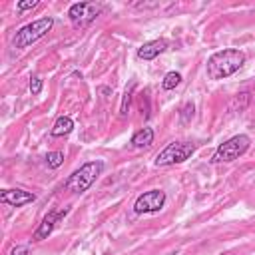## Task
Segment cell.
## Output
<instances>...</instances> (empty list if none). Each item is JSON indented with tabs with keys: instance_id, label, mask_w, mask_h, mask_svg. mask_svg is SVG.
I'll use <instances>...</instances> for the list:
<instances>
[{
	"instance_id": "obj_7",
	"label": "cell",
	"mask_w": 255,
	"mask_h": 255,
	"mask_svg": "<svg viewBox=\"0 0 255 255\" xmlns=\"http://www.w3.org/2000/svg\"><path fill=\"white\" fill-rule=\"evenodd\" d=\"M165 203V191L161 189H149L143 191L135 203H133V211L135 213H157Z\"/></svg>"
},
{
	"instance_id": "obj_18",
	"label": "cell",
	"mask_w": 255,
	"mask_h": 255,
	"mask_svg": "<svg viewBox=\"0 0 255 255\" xmlns=\"http://www.w3.org/2000/svg\"><path fill=\"white\" fill-rule=\"evenodd\" d=\"M34 6H38V2H36V0H30V2H18V10H20V12L30 10V8H34Z\"/></svg>"
},
{
	"instance_id": "obj_1",
	"label": "cell",
	"mask_w": 255,
	"mask_h": 255,
	"mask_svg": "<svg viewBox=\"0 0 255 255\" xmlns=\"http://www.w3.org/2000/svg\"><path fill=\"white\" fill-rule=\"evenodd\" d=\"M245 64V54L237 48H223L209 56L205 72L209 80H225Z\"/></svg>"
},
{
	"instance_id": "obj_16",
	"label": "cell",
	"mask_w": 255,
	"mask_h": 255,
	"mask_svg": "<svg viewBox=\"0 0 255 255\" xmlns=\"http://www.w3.org/2000/svg\"><path fill=\"white\" fill-rule=\"evenodd\" d=\"M131 92H133V86H131V88H129V92H126V96H124V102H122V110H120L122 118H126V116H128V108H129V98H131Z\"/></svg>"
},
{
	"instance_id": "obj_15",
	"label": "cell",
	"mask_w": 255,
	"mask_h": 255,
	"mask_svg": "<svg viewBox=\"0 0 255 255\" xmlns=\"http://www.w3.org/2000/svg\"><path fill=\"white\" fill-rule=\"evenodd\" d=\"M193 114H195V108H193L191 102H187V104L179 110V122H181V124H189V122L193 120Z\"/></svg>"
},
{
	"instance_id": "obj_14",
	"label": "cell",
	"mask_w": 255,
	"mask_h": 255,
	"mask_svg": "<svg viewBox=\"0 0 255 255\" xmlns=\"http://www.w3.org/2000/svg\"><path fill=\"white\" fill-rule=\"evenodd\" d=\"M44 159H46V165H48V167L56 169V167H60V165L64 163V153H62V151H48Z\"/></svg>"
},
{
	"instance_id": "obj_4",
	"label": "cell",
	"mask_w": 255,
	"mask_h": 255,
	"mask_svg": "<svg viewBox=\"0 0 255 255\" xmlns=\"http://www.w3.org/2000/svg\"><path fill=\"white\" fill-rule=\"evenodd\" d=\"M249 145H251L249 135H245V133L233 135V137H229L227 141H223V143L215 149L211 161H213V163H229V161H235V159H239V157L249 149Z\"/></svg>"
},
{
	"instance_id": "obj_9",
	"label": "cell",
	"mask_w": 255,
	"mask_h": 255,
	"mask_svg": "<svg viewBox=\"0 0 255 255\" xmlns=\"http://www.w3.org/2000/svg\"><path fill=\"white\" fill-rule=\"evenodd\" d=\"M0 199L2 203H8L12 207H22L26 203H32L36 199V195L32 191H26V189H2L0 193Z\"/></svg>"
},
{
	"instance_id": "obj_11",
	"label": "cell",
	"mask_w": 255,
	"mask_h": 255,
	"mask_svg": "<svg viewBox=\"0 0 255 255\" xmlns=\"http://www.w3.org/2000/svg\"><path fill=\"white\" fill-rule=\"evenodd\" d=\"M72 129H74V122H72V118H70V116H60V118L54 122L50 133H52L54 137H60V135H68Z\"/></svg>"
},
{
	"instance_id": "obj_5",
	"label": "cell",
	"mask_w": 255,
	"mask_h": 255,
	"mask_svg": "<svg viewBox=\"0 0 255 255\" xmlns=\"http://www.w3.org/2000/svg\"><path fill=\"white\" fill-rule=\"evenodd\" d=\"M195 151V145L191 141H171L167 143L153 159L155 165H175V163H183L185 159L191 157V153Z\"/></svg>"
},
{
	"instance_id": "obj_12",
	"label": "cell",
	"mask_w": 255,
	"mask_h": 255,
	"mask_svg": "<svg viewBox=\"0 0 255 255\" xmlns=\"http://www.w3.org/2000/svg\"><path fill=\"white\" fill-rule=\"evenodd\" d=\"M153 141V129L151 128H141L131 135V145L133 147H145Z\"/></svg>"
},
{
	"instance_id": "obj_8",
	"label": "cell",
	"mask_w": 255,
	"mask_h": 255,
	"mask_svg": "<svg viewBox=\"0 0 255 255\" xmlns=\"http://www.w3.org/2000/svg\"><path fill=\"white\" fill-rule=\"evenodd\" d=\"M66 213H68V209H58V211H50L48 215H44L42 223H40L38 229L34 231V241H42V239H46V237L54 231L56 223H58Z\"/></svg>"
},
{
	"instance_id": "obj_17",
	"label": "cell",
	"mask_w": 255,
	"mask_h": 255,
	"mask_svg": "<svg viewBox=\"0 0 255 255\" xmlns=\"http://www.w3.org/2000/svg\"><path fill=\"white\" fill-rule=\"evenodd\" d=\"M30 92H32V94H34V96H36V94H40V92H42V80H40V78H38V76H36V78H32V80H30Z\"/></svg>"
},
{
	"instance_id": "obj_19",
	"label": "cell",
	"mask_w": 255,
	"mask_h": 255,
	"mask_svg": "<svg viewBox=\"0 0 255 255\" xmlns=\"http://www.w3.org/2000/svg\"><path fill=\"white\" fill-rule=\"evenodd\" d=\"M10 255H28V249L26 247H14Z\"/></svg>"
},
{
	"instance_id": "obj_3",
	"label": "cell",
	"mask_w": 255,
	"mask_h": 255,
	"mask_svg": "<svg viewBox=\"0 0 255 255\" xmlns=\"http://www.w3.org/2000/svg\"><path fill=\"white\" fill-rule=\"evenodd\" d=\"M52 26H54V18H50V16L38 18V20L30 22V24L22 26V28L16 32V36H14V42H12L14 48H26V46L38 42L40 38H44V36L52 30Z\"/></svg>"
},
{
	"instance_id": "obj_10",
	"label": "cell",
	"mask_w": 255,
	"mask_h": 255,
	"mask_svg": "<svg viewBox=\"0 0 255 255\" xmlns=\"http://www.w3.org/2000/svg\"><path fill=\"white\" fill-rule=\"evenodd\" d=\"M167 50V40L159 38V40H149L143 46L137 48V58L139 60H155L159 54H163Z\"/></svg>"
},
{
	"instance_id": "obj_6",
	"label": "cell",
	"mask_w": 255,
	"mask_h": 255,
	"mask_svg": "<svg viewBox=\"0 0 255 255\" xmlns=\"http://www.w3.org/2000/svg\"><path fill=\"white\" fill-rule=\"evenodd\" d=\"M102 6H98L96 2H76L68 8V18L72 20L74 26H88L90 22H94L100 14Z\"/></svg>"
},
{
	"instance_id": "obj_13",
	"label": "cell",
	"mask_w": 255,
	"mask_h": 255,
	"mask_svg": "<svg viewBox=\"0 0 255 255\" xmlns=\"http://www.w3.org/2000/svg\"><path fill=\"white\" fill-rule=\"evenodd\" d=\"M179 84H181V74L179 72H167L165 78H163V82H161V88L163 90H173Z\"/></svg>"
},
{
	"instance_id": "obj_2",
	"label": "cell",
	"mask_w": 255,
	"mask_h": 255,
	"mask_svg": "<svg viewBox=\"0 0 255 255\" xmlns=\"http://www.w3.org/2000/svg\"><path fill=\"white\" fill-rule=\"evenodd\" d=\"M102 171H104V161H100V159L88 161L68 177L66 189L72 193H84L88 187H92V183L100 177Z\"/></svg>"
},
{
	"instance_id": "obj_20",
	"label": "cell",
	"mask_w": 255,
	"mask_h": 255,
	"mask_svg": "<svg viewBox=\"0 0 255 255\" xmlns=\"http://www.w3.org/2000/svg\"><path fill=\"white\" fill-rule=\"evenodd\" d=\"M221 255H239V253H233V251H229V253H221Z\"/></svg>"
}]
</instances>
